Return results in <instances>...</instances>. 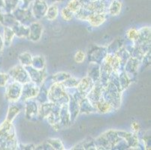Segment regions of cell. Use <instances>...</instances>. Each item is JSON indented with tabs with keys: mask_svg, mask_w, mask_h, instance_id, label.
<instances>
[{
	"mask_svg": "<svg viewBox=\"0 0 151 150\" xmlns=\"http://www.w3.org/2000/svg\"><path fill=\"white\" fill-rule=\"evenodd\" d=\"M121 7V2L117 1V0H115V1H114V2L111 3V6H110V12H111L112 14H117L120 11Z\"/></svg>",
	"mask_w": 151,
	"mask_h": 150,
	"instance_id": "obj_1",
	"label": "cell"
},
{
	"mask_svg": "<svg viewBox=\"0 0 151 150\" xmlns=\"http://www.w3.org/2000/svg\"><path fill=\"white\" fill-rule=\"evenodd\" d=\"M81 4V0H71V2L68 4V6L66 8H68L71 12L78 11L80 9Z\"/></svg>",
	"mask_w": 151,
	"mask_h": 150,
	"instance_id": "obj_2",
	"label": "cell"
},
{
	"mask_svg": "<svg viewBox=\"0 0 151 150\" xmlns=\"http://www.w3.org/2000/svg\"><path fill=\"white\" fill-rule=\"evenodd\" d=\"M57 13H58V8L57 5H52L48 8L47 12V16L49 19H54L57 17Z\"/></svg>",
	"mask_w": 151,
	"mask_h": 150,
	"instance_id": "obj_3",
	"label": "cell"
},
{
	"mask_svg": "<svg viewBox=\"0 0 151 150\" xmlns=\"http://www.w3.org/2000/svg\"><path fill=\"white\" fill-rule=\"evenodd\" d=\"M72 12L68 9V8H64L63 11H62V15L65 20H70L71 18V16H72Z\"/></svg>",
	"mask_w": 151,
	"mask_h": 150,
	"instance_id": "obj_4",
	"label": "cell"
},
{
	"mask_svg": "<svg viewBox=\"0 0 151 150\" xmlns=\"http://www.w3.org/2000/svg\"><path fill=\"white\" fill-rule=\"evenodd\" d=\"M84 53L82 51H78L75 55V61L77 62H82L84 60Z\"/></svg>",
	"mask_w": 151,
	"mask_h": 150,
	"instance_id": "obj_5",
	"label": "cell"
},
{
	"mask_svg": "<svg viewBox=\"0 0 151 150\" xmlns=\"http://www.w3.org/2000/svg\"><path fill=\"white\" fill-rule=\"evenodd\" d=\"M128 35H129V38H131V39L132 40H135L137 38V37H138V32H137L135 29H131L129 30V32H128Z\"/></svg>",
	"mask_w": 151,
	"mask_h": 150,
	"instance_id": "obj_6",
	"label": "cell"
},
{
	"mask_svg": "<svg viewBox=\"0 0 151 150\" xmlns=\"http://www.w3.org/2000/svg\"><path fill=\"white\" fill-rule=\"evenodd\" d=\"M132 128H134V130H138L137 128H138V124L137 122H134L132 124Z\"/></svg>",
	"mask_w": 151,
	"mask_h": 150,
	"instance_id": "obj_7",
	"label": "cell"
},
{
	"mask_svg": "<svg viewBox=\"0 0 151 150\" xmlns=\"http://www.w3.org/2000/svg\"><path fill=\"white\" fill-rule=\"evenodd\" d=\"M57 1H60V0H57Z\"/></svg>",
	"mask_w": 151,
	"mask_h": 150,
	"instance_id": "obj_8",
	"label": "cell"
},
{
	"mask_svg": "<svg viewBox=\"0 0 151 150\" xmlns=\"http://www.w3.org/2000/svg\"><path fill=\"white\" fill-rule=\"evenodd\" d=\"M99 1H101V0H99Z\"/></svg>",
	"mask_w": 151,
	"mask_h": 150,
	"instance_id": "obj_9",
	"label": "cell"
}]
</instances>
